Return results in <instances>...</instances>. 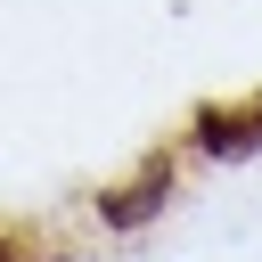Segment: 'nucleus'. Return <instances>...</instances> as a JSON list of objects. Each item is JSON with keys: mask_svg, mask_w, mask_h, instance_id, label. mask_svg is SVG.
Returning a JSON list of instances; mask_svg holds the SVG:
<instances>
[{"mask_svg": "<svg viewBox=\"0 0 262 262\" xmlns=\"http://www.w3.org/2000/svg\"><path fill=\"white\" fill-rule=\"evenodd\" d=\"M196 147H205V156H246V147H262V98H254V106H213V115H196Z\"/></svg>", "mask_w": 262, "mask_h": 262, "instance_id": "f257e3e1", "label": "nucleus"}, {"mask_svg": "<svg viewBox=\"0 0 262 262\" xmlns=\"http://www.w3.org/2000/svg\"><path fill=\"white\" fill-rule=\"evenodd\" d=\"M164 180H172V172H164V164H156V172H147V180H131V188H115V196H98V213H106V221H115V229H123V221H147V213H156V205H164Z\"/></svg>", "mask_w": 262, "mask_h": 262, "instance_id": "f03ea898", "label": "nucleus"}, {"mask_svg": "<svg viewBox=\"0 0 262 262\" xmlns=\"http://www.w3.org/2000/svg\"><path fill=\"white\" fill-rule=\"evenodd\" d=\"M0 262H25V254H16V246H8V237H0Z\"/></svg>", "mask_w": 262, "mask_h": 262, "instance_id": "7ed1b4c3", "label": "nucleus"}]
</instances>
